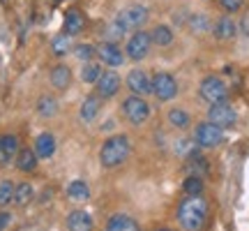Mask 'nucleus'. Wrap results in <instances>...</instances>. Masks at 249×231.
<instances>
[{
	"label": "nucleus",
	"mask_w": 249,
	"mask_h": 231,
	"mask_svg": "<svg viewBox=\"0 0 249 231\" xmlns=\"http://www.w3.org/2000/svg\"><path fill=\"white\" fill-rule=\"evenodd\" d=\"M208 215L210 208L201 194H187L178 206V222L185 231H201L208 222Z\"/></svg>",
	"instance_id": "1"
},
{
	"label": "nucleus",
	"mask_w": 249,
	"mask_h": 231,
	"mask_svg": "<svg viewBox=\"0 0 249 231\" xmlns=\"http://www.w3.org/2000/svg\"><path fill=\"white\" fill-rule=\"evenodd\" d=\"M129 153H132V141H129V136L116 134V136L107 139L104 146L99 148V162H102L104 169H116V167H120V164L127 162Z\"/></svg>",
	"instance_id": "2"
},
{
	"label": "nucleus",
	"mask_w": 249,
	"mask_h": 231,
	"mask_svg": "<svg viewBox=\"0 0 249 231\" xmlns=\"http://www.w3.org/2000/svg\"><path fill=\"white\" fill-rule=\"evenodd\" d=\"M148 14H150L148 7H143V5H129V7L118 12L113 23L127 35V33H134V30H141V26L148 21Z\"/></svg>",
	"instance_id": "3"
},
{
	"label": "nucleus",
	"mask_w": 249,
	"mask_h": 231,
	"mask_svg": "<svg viewBox=\"0 0 249 231\" xmlns=\"http://www.w3.org/2000/svg\"><path fill=\"white\" fill-rule=\"evenodd\" d=\"M120 107H123V116L132 125H143L150 118V104H148L145 97H141V95H129Z\"/></svg>",
	"instance_id": "4"
},
{
	"label": "nucleus",
	"mask_w": 249,
	"mask_h": 231,
	"mask_svg": "<svg viewBox=\"0 0 249 231\" xmlns=\"http://www.w3.org/2000/svg\"><path fill=\"white\" fill-rule=\"evenodd\" d=\"M198 95L205 99V102H210V104H217V102H226L229 97V86H226V81L222 77H205L201 81V86H198Z\"/></svg>",
	"instance_id": "5"
},
{
	"label": "nucleus",
	"mask_w": 249,
	"mask_h": 231,
	"mask_svg": "<svg viewBox=\"0 0 249 231\" xmlns=\"http://www.w3.org/2000/svg\"><path fill=\"white\" fill-rule=\"evenodd\" d=\"M194 141L198 143V148H217L224 141V130L214 123H198L194 130Z\"/></svg>",
	"instance_id": "6"
},
{
	"label": "nucleus",
	"mask_w": 249,
	"mask_h": 231,
	"mask_svg": "<svg viewBox=\"0 0 249 231\" xmlns=\"http://www.w3.org/2000/svg\"><path fill=\"white\" fill-rule=\"evenodd\" d=\"M150 46H152L150 33H145V30H134L132 37L127 39L124 56H127L129 60H143L145 56L150 54Z\"/></svg>",
	"instance_id": "7"
},
{
	"label": "nucleus",
	"mask_w": 249,
	"mask_h": 231,
	"mask_svg": "<svg viewBox=\"0 0 249 231\" xmlns=\"http://www.w3.org/2000/svg\"><path fill=\"white\" fill-rule=\"evenodd\" d=\"M152 95L160 102H169L178 95V81L173 79L169 72H157L152 77Z\"/></svg>",
	"instance_id": "8"
},
{
	"label": "nucleus",
	"mask_w": 249,
	"mask_h": 231,
	"mask_svg": "<svg viewBox=\"0 0 249 231\" xmlns=\"http://www.w3.org/2000/svg\"><path fill=\"white\" fill-rule=\"evenodd\" d=\"M208 120L219 125L222 130H229V127H233V125L238 123V114H235V109L229 102H217L208 111Z\"/></svg>",
	"instance_id": "9"
},
{
	"label": "nucleus",
	"mask_w": 249,
	"mask_h": 231,
	"mask_svg": "<svg viewBox=\"0 0 249 231\" xmlns=\"http://www.w3.org/2000/svg\"><path fill=\"white\" fill-rule=\"evenodd\" d=\"M97 95L102 99H111L118 95V90H120V86H123V81H120V77H118L113 70H107L102 72V77L97 79Z\"/></svg>",
	"instance_id": "10"
},
{
	"label": "nucleus",
	"mask_w": 249,
	"mask_h": 231,
	"mask_svg": "<svg viewBox=\"0 0 249 231\" xmlns=\"http://www.w3.org/2000/svg\"><path fill=\"white\" fill-rule=\"evenodd\" d=\"M127 88L132 90V95H150L152 93V79L148 77L145 70H132L127 74Z\"/></svg>",
	"instance_id": "11"
},
{
	"label": "nucleus",
	"mask_w": 249,
	"mask_h": 231,
	"mask_svg": "<svg viewBox=\"0 0 249 231\" xmlns=\"http://www.w3.org/2000/svg\"><path fill=\"white\" fill-rule=\"evenodd\" d=\"M97 56H99V62L107 65V67H120L124 62V54L120 51V46H118L116 42H104V44H99Z\"/></svg>",
	"instance_id": "12"
},
{
	"label": "nucleus",
	"mask_w": 249,
	"mask_h": 231,
	"mask_svg": "<svg viewBox=\"0 0 249 231\" xmlns=\"http://www.w3.org/2000/svg\"><path fill=\"white\" fill-rule=\"evenodd\" d=\"M67 229L70 231H92L95 229V220H92V215L88 211H70L67 213Z\"/></svg>",
	"instance_id": "13"
},
{
	"label": "nucleus",
	"mask_w": 249,
	"mask_h": 231,
	"mask_svg": "<svg viewBox=\"0 0 249 231\" xmlns=\"http://www.w3.org/2000/svg\"><path fill=\"white\" fill-rule=\"evenodd\" d=\"M102 111V97L99 95H88V97L83 99V104H81V111H79V118L81 123H92L95 118L99 116Z\"/></svg>",
	"instance_id": "14"
},
{
	"label": "nucleus",
	"mask_w": 249,
	"mask_h": 231,
	"mask_svg": "<svg viewBox=\"0 0 249 231\" xmlns=\"http://www.w3.org/2000/svg\"><path fill=\"white\" fill-rule=\"evenodd\" d=\"M238 33V26L231 17H222L217 19V23L213 26V35L219 39V42H226V39H233Z\"/></svg>",
	"instance_id": "15"
},
{
	"label": "nucleus",
	"mask_w": 249,
	"mask_h": 231,
	"mask_svg": "<svg viewBox=\"0 0 249 231\" xmlns=\"http://www.w3.org/2000/svg\"><path fill=\"white\" fill-rule=\"evenodd\" d=\"M35 153L37 157H42V160H49V157H53L55 155V136L51 132H44L39 134L35 139Z\"/></svg>",
	"instance_id": "16"
},
{
	"label": "nucleus",
	"mask_w": 249,
	"mask_h": 231,
	"mask_svg": "<svg viewBox=\"0 0 249 231\" xmlns=\"http://www.w3.org/2000/svg\"><path fill=\"white\" fill-rule=\"evenodd\" d=\"M107 231H141L139 222L124 213H116L107 224Z\"/></svg>",
	"instance_id": "17"
},
{
	"label": "nucleus",
	"mask_w": 249,
	"mask_h": 231,
	"mask_svg": "<svg viewBox=\"0 0 249 231\" xmlns=\"http://www.w3.org/2000/svg\"><path fill=\"white\" fill-rule=\"evenodd\" d=\"M187 28L192 35H205V33H210V19L203 12H194L187 19Z\"/></svg>",
	"instance_id": "18"
},
{
	"label": "nucleus",
	"mask_w": 249,
	"mask_h": 231,
	"mask_svg": "<svg viewBox=\"0 0 249 231\" xmlns=\"http://www.w3.org/2000/svg\"><path fill=\"white\" fill-rule=\"evenodd\" d=\"M49 79H51V86H53L55 90H65L71 81V70L67 65H55L53 70H51V77H49Z\"/></svg>",
	"instance_id": "19"
},
{
	"label": "nucleus",
	"mask_w": 249,
	"mask_h": 231,
	"mask_svg": "<svg viewBox=\"0 0 249 231\" xmlns=\"http://www.w3.org/2000/svg\"><path fill=\"white\" fill-rule=\"evenodd\" d=\"M67 196H70L71 201H76V204L88 201V199H90L88 183H86V180H71L70 185H67Z\"/></svg>",
	"instance_id": "20"
},
{
	"label": "nucleus",
	"mask_w": 249,
	"mask_h": 231,
	"mask_svg": "<svg viewBox=\"0 0 249 231\" xmlns=\"http://www.w3.org/2000/svg\"><path fill=\"white\" fill-rule=\"evenodd\" d=\"M83 26H86L83 14H81L79 9H70V12H67V17H65V33L74 37V35H79L81 30H83Z\"/></svg>",
	"instance_id": "21"
},
{
	"label": "nucleus",
	"mask_w": 249,
	"mask_h": 231,
	"mask_svg": "<svg viewBox=\"0 0 249 231\" xmlns=\"http://www.w3.org/2000/svg\"><path fill=\"white\" fill-rule=\"evenodd\" d=\"M17 169L18 171H35L37 169V153L30 151V148H23V151L17 153Z\"/></svg>",
	"instance_id": "22"
},
{
	"label": "nucleus",
	"mask_w": 249,
	"mask_h": 231,
	"mask_svg": "<svg viewBox=\"0 0 249 231\" xmlns=\"http://www.w3.org/2000/svg\"><path fill=\"white\" fill-rule=\"evenodd\" d=\"M150 37H152V44L155 46H171L173 44V30L169 26H155L150 30Z\"/></svg>",
	"instance_id": "23"
},
{
	"label": "nucleus",
	"mask_w": 249,
	"mask_h": 231,
	"mask_svg": "<svg viewBox=\"0 0 249 231\" xmlns=\"http://www.w3.org/2000/svg\"><path fill=\"white\" fill-rule=\"evenodd\" d=\"M37 114L42 118H53L58 114V99L51 97V95H42L37 99Z\"/></svg>",
	"instance_id": "24"
},
{
	"label": "nucleus",
	"mask_w": 249,
	"mask_h": 231,
	"mask_svg": "<svg viewBox=\"0 0 249 231\" xmlns=\"http://www.w3.org/2000/svg\"><path fill=\"white\" fill-rule=\"evenodd\" d=\"M169 125L176 127V130H187V127L192 125V118H189V114H187L185 109L176 107L169 111Z\"/></svg>",
	"instance_id": "25"
},
{
	"label": "nucleus",
	"mask_w": 249,
	"mask_h": 231,
	"mask_svg": "<svg viewBox=\"0 0 249 231\" xmlns=\"http://www.w3.org/2000/svg\"><path fill=\"white\" fill-rule=\"evenodd\" d=\"M33 199H35V190L30 183H18L14 187V204L17 206H28Z\"/></svg>",
	"instance_id": "26"
},
{
	"label": "nucleus",
	"mask_w": 249,
	"mask_h": 231,
	"mask_svg": "<svg viewBox=\"0 0 249 231\" xmlns=\"http://www.w3.org/2000/svg\"><path fill=\"white\" fill-rule=\"evenodd\" d=\"M71 49V35H67V33H60V35H55L53 39H51V51H53V56H65V54H70Z\"/></svg>",
	"instance_id": "27"
},
{
	"label": "nucleus",
	"mask_w": 249,
	"mask_h": 231,
	"mask_svg": "<svg viewBox=\"0 0 249 231\" xmlns=\"http://www.w3.org/2000/svg\"><path fill=\"white\" fill-rule=\"evenodd\" d=\"M102 72H104L102 70V62L88 60V62H83V67H81V79L86 81V83H97Z\"/></svg>",
	"instance_id": "28"
},
{
	"label": "nucleus",
	"mask_w": 249,
	"mask_h": 231,
	"mask_svg": "<svg viewBox=\"0 0 249 231\" xmlns=\"http://www.w3.org/2000/svg\"><path fill=\"white\" fill-rule=\"evenodd\" d=\"M185 169H187V173H189V176H203L205 171H208V162H205L198 153H194L192 157H187Z\"/></svg>",
	"instance_id": "29"
},
{
	"label": "nucleus",
	"mask_w": 249,
	"mask_h": 231,
	"mask_svg": "<svg viewBox=\"0 0 249 231\" xmlns=\"http://www.w3.org/2000/svg\"><path fill=\"white\" fill-rule=\"evenodd\" d=\"M0 153H2L7 160H12V157L18 153V139L14 136V134H5V136H0Z\"/></svg>",
	"instance_id": "30"
},
{
	"label": "nucleus",
	"mask_w": 249,
	"mask_h": 231,
	"mask_svg": "<svg viewBox=\"0 0 249 231\" xmlns=\"http://www.w3.org/2000/svg\"><path fill=\"white\" fill-rule=\"evenodd\" d=\"M14 183L12 180H2L0 183V208H5V206L14 204Z\"/></svg>",
	"instance_id": "31"
},
{
	"label": "nucleus",
	"mask_w": 249,
	"mask_h": 231,
	"mask_svg": "<svg viewBox=\"0 0 249 231\" xmlns=\"http://www.w3.org/2000/svg\"><path fill=\"white\" fill-rule=\"evenodd\" d=\"M185 194H201L203 192V176H187L182 183Z\"/></svg>",
	"instance_id": "32"
},
{
	"label": "nucleus",
	"mask_w": 249,
	"mask_h": 231,
	"mask_svg": "<svg viewBox=\"0 0 249 231\" xmlns=\"http://www.w3.org/2000/svg\"><path fill=\"white\" fill-rule=\"evenodd\" d=\"M74 56L79 58V60H83V62H88V60H92L95 56H97V46H92V44H76L74 46Z\"/></svg>",
	"instance_id": "33"
},
{
	"label": "nucleus",
	"mask_w": 249,
	"mask_h": 231,
	"mask_svg": "<svg viewBox=\"0 0 249 231\" xmlns=\"http://www.w3.org/2000/svg\"><path fill=\"white\" fill-rule=\"evenodd\" d=\"M176 153L182 157H192L194 153H198V143L189 141V139H180V141H176Z\"/></svg>",
	"instance_id": "34"
},
{
	"label": "nucleus",
	"mask_w": 249,
	"mask_h": 231,
	"mask_svg": "<svg viewBox=\"0 0 249 231\" xmlns=\"http://www.w3.org/2000/svg\"><path fill=\"white\" fill-rule=\"evenodd\" d=\"M219 5H222L226 12H238V9L245 5V0H219Z\"/></svg>",
	"instance_id": "35"
},
{
	"label": "nucleus",
	"mask_w": 249,
	"mask_h": 231,
	"mask_svg": "<svg viewBox=\"0 0 249 231\" xmlns=\"http://www.w3.org/2000/svg\"><path fill=\"white\" fill-rule=\"evenodd\" d=\"M9 220H12V215H9V213H0V231H2L5 227H7Z\"/></svg>",
	"instance_id": "36"
},
{
	"label": "nucleus",
	"mask_w": 249,
	"mask_h": 231,
	"mask_svg": "<svg viewBox=\"0 0 249 231\" xmlns=\"http://www.w3.org/2000/svg\"><path fill=\"white\" fill-rule=\"evenodd\" d=\"M102 130H104V132H107V130H113V120H108V123H104V127H102Z\"/></svg>",
	"instance_id": "37"
},
{
	"label": "nucleus",
	"mask_w": 249,
	"mask_h": 231,
	"mask_svg": "<svg viewBox=\"0 0 249 231\" xmlns=\"http://www.w3.org/2000/svg\"><path fill=\"white\" fill-rule=\"evenodd\" d=\"M18 231H42V229H37V227H23V229H18Z\"/></svg>",
	"instance_id": "38"
},
{
	"label": "nucleus",
	"mask_w": 249,
	"mask_h": 231,
	"mask_svg": "<svg viewBox=\"0 0 249 231\" xmlns=\"http://www.w3.org/2000/svg\"><path fill=\"white\" fill-rule=\"evenodd\" d=\"M7 157H5V155H2V153H0V167H2V164H7Z\"/></svg>",
	"instance_id": "39"
},
{
	"label": "nucleus",
	"mask_w": 249,
	"mask_h": 231,
	"mask_svg": "<svg viewBox=\"0 0 249 231\" xmlns=\"http://www.w3.org/2000/svg\"><path fill=\"white\" fill-rule=\"evenodd\" d=\"M157 231H171V229H157Z\"/></svg>",
	"instance_id": "40"
}]
</instances>
